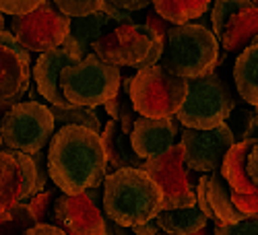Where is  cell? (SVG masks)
Returning <instances> with one entry per match:
<instances>
[{
  "label": "cell",
  "instance_id": "1",
  "mask_svg": "<svg viewBox=\"0 0 258 235\" xmlns=\"http://www.w3.org/2000/svg\"><path fill=\"white\" fill-rule=\"evenodd\" d=\"M48 178L67 196L101 188L105 180V151L97 132L81 126H62L52 134L46 151Z\"/></svg>",
  "mask_w": 258,
  "mask_h": 235
},
{
  "label": "cell",
  "instance_id": "2",
  "mask_svg": "<svg viewBox=\"0 0 258 235\" xmlns=\"http://www.w3.org/2000/svg\"><path fill=\"white\" fill-rule=\"evenodd\" d=\"M161 202L157 184L143 169H118L103 180V217L124 229L153 221L161 212Z\"/></svg>",
  "mask_w": 258,
  "mask_h": 235
},
{
  "label": "cell",
  "instance_id": "3",
  "mask_svg": "<svg viewBox=\"0 0 258 235\" xmlns=\"http://www.w3.org/2000/svg\"><path fill=\"white\" fill-rule=\"evenodd\" d=\"M157 64L165 72L186 81L213 74L221 64L219 41L203 25H176L167 31Z\"/></svg>",
  "mask_w": 258,
  "mask_h": 235
},
{
  "label": "cell",
  "instance_id": "4",
  "mask_svg": "<svg viewBox=\"0 0 258 235\" xmlns=\"http://www.w3.org/2000/svg\"><path fill=\"white\" fill-rule=\"evenodd\" d=\"M161 39L145 25L124 23L91 44V54L116 68H149L161 58Z\"/></svg>",
  "mask_w": 258,
  "mask_h": 235
},
{
  "label": "cell",
  "instance_id": "5",
  "mask_svg": "<svg viewBox=\"0 0 258 235\" xmlns=\"http://www.w3.org/2000/svg\"><path fill=\"white\" fill-rule=\"evenodd\" d=\"M188 81L165 72L159 64L137 70L128 83V99L141 118H174L186 99Z\"/></svg>",
  "mask_w": 258,
  "mask_h": 235
},
{
  "label": "cell",
  "instance_id": "6",
  "mask_svg": "<svg viewBox=\"0 0 258 235\" xmlns=\"http://www.w3.org/2000/svg\"><path fill=\"white\" fill-rule=\"evenodd\" d=\"M122 72L116 66L87 54L81 62L67 66L60 72V91L71 105L99 108L120 93Z\"/></svg>",
  "mask_w": 258,
  "mask_h": 235
},
{
  "label": "cell",
  "instance_id": "7",
  "mask_svg": "<svg viewBox=\"0 0 258 235\" xmlns=\"http://www.w3.org/2000/svg\"><path fill=\"white\" fill-rule=\"evenodd\" d=\"M235 110L233 97L217 74H207L188 81L186 99L180 105L176 120L190 130H211L227 122Z\"/></svg>",
  "mask_w": 258,
  "mask_h": 235
},
{
  "label": "cell",
  "instance_id": "8",
  "mask_svg": "<svg viewBox=\"0 0 258 235\" xmlns=\"http://www.w3.org/2000/svg\"><path fill=\"white\" fill-rule=\"evenodd\" d=\"M54 132L56 126L50 108L39 101H21L0 120L3 144L25 155L46 148Z\"/></svg>",
  "mask_w": 258,
  "mask_h": 235
},
{
  "label": "cell",
  "instance_id": "9",
  "mask_svg": "<svg viewBox=\"0 0 258 235\" xmlns=\"http://www.w3.org/2000/svg\"><path fill=\"white\" fill-rule=\"evenodd\" d=\"M143 172L151 178L161 196V210H176V208H190L197 204V182L201 174H195L186 167L182 157V146L174 144L167 153L143 161Z\"/></svg>",
  "mask_w": 258,
  "mask_h": 235
},
{
  "label": "cell",
  "instance_id": "10",
  "mask_svg": "<svg viewBox=\"0 0 258 235\" xmlns=\"http://www.w3.org/2000/svg\"><path fill=\"white\" fill-rule=\"evenodd\" d=\"M71 19L62 15L52 0H46L33 13L23 17H11V33L25 52L46 54L62 48L69 35Z\"/></svg>",
  "mask_w": 258,
  "mask_h": 235
},
{
  "label": "cell",
  "instance_id": "11",
  "mask_svg": "<svg viewBox=\"0 0 258 235\" xmlns=\"http://www.w3.org/2000/svg\"><path fill=\"white\" fill-rule=\"evenodd\" d=\"M211 33L227 52H240L258 35V7L250 0H215Z\"/></svg>",
  "mask_w": 258,
  "mask_h": 235
},
{
  "label": "cell",
  "instance_id": "12",
  "mask_svg": "<svg viewBox=\"0 0 258 235\" xmlns=\"http://www.w3.org/2000/svg\"><path fill=\"white\" fill-rule=\"evenodd\" d=\"M235 144L229 126L223 122L211 130H190L180 128V146L182 157L188 169L195 174L219 172L225 153Z\"/></svg>",
  "mask_w": 258,
  "mask_h": 235
},
{
  "label": "cell",
  "instance_id": "13",
  "mask_svg": "<svg viewBox=\"0 0 258 235\" xmlns=\"http://www.w3.org/2000/svg\"><path fill=\"white\" fill-rule=\"evenodd\" d=\"M256 144H258L256 138L235 142L225 153L219 167V176L229 188L231 202L244 217H256L258 212V186L250 180L246 172V157L250 153V148Z\"/></svg>",
  "mask_w": 258,
  "mask_h": 235
},
{
  "label": "cell",
  "instance_id": "14",
  "mask_svg": "<svg viewBox=\"0 0 258 235\" xmlns=\"http://www.w3.org/2000/svg\"><path fill=\"white\" fill-rule=\"evenodd\" d=\"M54 227L64 235H103L105 217L85 194H58L54 202Z\"/></svg>",
  "mask_w": 258,
  "mask_h": 235
},
{
  "label": "cell",
  "instance_id": "15",
  "mask_svg": "<svg viewBox=\"0 0 258 235\" xmlns=\"http://www.w3.org/2000/svg\"><path fill=\"white\" fill-rule=\"evenodd\" d=\"M180 134V124L174 118H163V120H151V118H137L133 132L128 134L133 153L147 161L155 159L163 153H167L171 146L176 144V136Z\"/></svg>",
  "mask_w": 258,
  "mask_h": 235
},
{
  "label": "cell",
  "instance_id": "16",
  "mask_svg": "<svg viewBox=\"0 0 258 235\" xmlns=\"http://www.w3.org/2000/svg\"><path fill=\"white\" fill-rule=\"evenodd\" d=\"M195 192H197V206L207 217V221H213L215 225H229V223H238L246 219L233 206L229 188L225 186L219 172L201 174Z\"/></svg>",
  "mask_w": 258,
  "mask_h": 235
},
{
  "label": "cell",
  "instance_id": "17",
  "mask_svg": "<svg viewBox=\"0 0 258 235\" xmlns=\"http://www.w3.org/2000/svg\"><path fill=\"white\" fill-rule=\"evenodd\" d=\"M77 62L79 60L64 48H56L52 52L39 54V58L35 60V66L31 70V79H35V91L52 108H69L71 105L60 91V72Z\"/></svg>",
  "mask_w": 258,
  "mask_h": 235
},
{
  "label": "cell",
  "instance_id": "18",
  "mask_svg": "<svg viewBox=\"0 0 258 235\" xmlns=\"http://www.w3.org/2000/svg\"><path fill=\"white\" fill-rule=\"evenodd\" d=\"M110 23H114V21L103 11H97V13L87 15V17L71 19L69 35H67V39H64L62 48L67 52H71L81 62L87 54H91L93 41H97L101 35H105V27Z\"/></svg>",
  "mask_w": 258,
  "mask_h": 235
},
{
  "label": "cell",
  "instance_id": "19",
  "mask_svg": "<svg viewBox=\"0 0 258 235\" xmlns=\"http://www.w3.org/2000/svg\"><path fill=\"white\" fill-rule=\"evenodd\" d=\"M99 138L105 151V176L118 172V169H141L143 167V159H139L133 153L128 136L122 134L120 126L114 120H110L105 124V128H101Z\"/></svg>",
  "mask_w": 258,
  "mask_h": 235
},
{
  "label": "cell",
  "instance_id": "20",
  "mask_svg": "<svg viewBox=\"0 0 258 235\" xmlns=\"http://www.w3.org/2000/svg\"><path fill=\"white\" fill-rule=\"evenodd\" d=\"M31 85V64L11 48L0 46V101L25 95Z\"/></svg>",
  "mask_w": 258,
  "mask_h": 235
},
{
  "label": "cell",
  "instance_id": "21",
  "mask_svg": "<svg viewBox=\"0 0 258 235\" xmlns=\"http://www.w3.org/2000/svg\"><path fill=\"white\" fill-rule=\"evenodd\" d=\"M256 76H258V41H250V46L242 50L233 64V81L235 89L240 97L250 103L252 108L258 105V87H256Z\"/></svg>",
  "mask_w": 258,
  "mask_h": 235
},
{
  "label": "cell",
  "instance_id": "22",
  "mask_svg": "<svg viewBox=\"0 0 258 235\" xmlns=\"http://www.w3.org/2000/svg\"><path fill=\"white\" fill-rule=\"evenodd\" d=\"M161 233L165 235H197L207 227V217L199 210V206L161 210L153 219Z\"/></svg>",
  "mask_w": 258,
  "mask_h": 235
},
{
  "label": "cell",
  "instance_id": "23",
  "mask_svg": "<svg viewBox=\"0 0 258 235\" xmlns=\"http://www.w3.org/2000/svg\"><path fill=\"white\" fill-rule=\"evenodd\" d=\"M151 5L157 17L176 27L201 19L209 11L211 0H151Z\"/></svg>",
  "mask_w": 258,
  "mask_h": 235
},
{
  "label": "cell",
  "instance_id": "24",
  "mask_svg": "<svg viewBox=\"0 0 258 235\" xmlns=\"http://www.w3.org/2000/svg\"><path fill=\"white\" fill-rule=\"evenodd\" d=\"M21 188L23 182L17 163L5 151H0V215L21 202Z\"/></svg>",
  "mask_w": 258,
  "mask_h": 235
},
{
  "label": "cell",
  "instance_id": "25",
  "mask_svg": "<svg viewBox=\"0 0 258 235\" xmlns=\"http://www.w3.org/2000/svg\"><path fill=\"white\" fill-rule=\"evenodd\" d=\"M48 108L54 118L56 130L62 126H81V128H89L91 132L101 134V122L95 110L79 108V105H69V108H52V105H48Z\"/></svg>",
  "mask_w": 258,
  "mask_h": 235
},
{
  "label": "cell",
  "instance_id": "26",
  "mask_svg": "<svg viewBox=\"0 0 258 235\" xmlns=\"http://www.w3.org/2000/svg\"><path fill=\"white\" fill-rule=\"evenodd\" d=\"M35 225L25 202H19L0 215V235H23Z\"/></svg>",
  "mask_w": 258,
  "mask_h": 235
},
{
  "label": "cell",
  "instance_id": "27",
  "mask_svg": "<svg viewBox=\"0 0 258 235\" xmlns=\"http://www.w3.org/2000/svg\"><path fill=\"white\" fill-rule=\"evenodd\" d=\"M3 151L17 163L19 172H21V182H23V188H21V202H27L31 196H35V184H37V167L31 155L19 153V151H11V148H3Z\"/></svg>",
  "mask_w": 258,
  "mask_h": 235
},
{
  "label": "cell",
  "instance_id": "28",
  "mask_svg": "<svg viewBox=\"0 0 258 235\" xmlns=\"http://www.w3.org/2000/svg\"><path fill=\"white\" fill-rule=\"evenodd\" d=\"M58 194H60V190L54 186L52 190L39 192V194L31 196L25 202L35 225H54V202H56Z\"/></svg>",
  "mask_w": 258,
  "mask_h": 235
},
{
  "label": "cell",
  "instance_id": "29",
  "mask_svg": "<svg viewBox=\"0 0 258 235\" xmlns=\"http://www.w3.org/2000/svg\"><path fill=\"white\" fill-rule=\"evenodd\" d=\"M235 138V142L256 138V108L252 110H233L225 122Z\"/></svg>",
  "mask_w": 258,
  "mask_h": 235
},
{
  "label": "cell",
  "instance_id": "30",
  "mask_svg": "<svg viewBox=\"0 0 258 235\" xmlns=\"http://www.w3.org/2000/svg\"><path fill=\"white\" fill-rule=\"evenodd\" d=\"M52 3L62 15H67L69 19H77L101 11L105 0H52Z\"/></svg>",
  "mask_w": 258,
  "mask_h": 235
},
{
  "label": "cell",
  "instance_id": "31",
  "mask_svg": "<svg viewBox=\"0 0 258 235\" xmlns=\"http://www.w3.org/2000/svg\"><path fill=\"white\" fill-rule=\"evenodd\" d=\"M213 235H258V219L256 217H246L238 223L215 225Z\"/></svg>",
  "mask_w": 258,
  "mask_h": 235
},
{
  "label": "cell",
  "instance_id": "32",
  "mask_svg": "<svg viewBox=\"0 0 258 235\" xmlns=\"http://www.w3.org/2000/svg\"><path fill=\"white\" fill-rule=\"evenodd\" d=\"M46 0H0V13L9 17H23L33 13Z\"/></svg>",
  "mask_w": 258,
  "mask_h": 235
},
{
  "label": "cell",
  "instance_id": "33",
  "mask_svg": "<svg viewBox=\"0 0 258 235\" xmlns=\"http://www.w3.org/2000/svg\"><path fill=\"white\" fill-rule=\"evenodd\" d=\"M145 27L151 29V31L161 39V44H163L165 37H167V31L174 27V25H169L167 21H163L161 17H157L153 11H149V13H147V19H145Z\"/></svg>",
  "mask_w": 258,
  "mask_h": 235
},
{
  "label": "cell",
  "instance_id": "34",
  "mask_svg": "<svg viewBox=\"0 0 258 235\" xmlns=\"http://www.w3.org/2000/svg\"><path fill=\"white\" fill-rule=\"evenodd\" d=\"M110 5L122 9V11H128V13H137V11H143L151 5V0H107Z\"/></svg>",
  "mask_w": 258,
  "mask_h": 235
},
{
  "label": "cell",
  "instance_id": "35",
  "mask_svg": "<svg viewBox=\"0 0 258 235\" xmlns=\"http://www.w3.org/2000/svg\"><path fill=\"white\" fill-rule=\"evenodd\" d=\"M246 172H248L250 180L258 186V144L250 148V153L246 157Z\"/></svg>",
  "mask_w": 258,
  "mask_h": 235
},
{
  "label": "cell",
  "instance_id": "36",
  "mask_svg": "<svg viewBox=\"0 0 258 235\" xmlns=\"http://www.w3.org/2000/svg\"><path fill=\"white\" fill-rule=\"evenodd\" d=\"M23 235H64V233L54 225H33Z\"/></svg>",
  "mask_w": 258,
  "mask_h": 235
},
{
  "label": "cell",
  "instance_id": "37",
  "mask_svg": "<svg viewBox=\"0 0 258 235\" xmlns=\"http://www.w3.org/2000/svg\"><path fill=\"white\" fill-rule=\"evenodd\" d=\"M135 235H159V227L155 225V221H147L143 225H137L131 229Z\"/></svg>",
  "mask_w": 258,
  "mask_h": 235
},
{
  "label": "cell",
  "instance_id": "38",
  "mask_svg": "<svg viewBox=\"0 0 258 235\" xmlns=\"http://www.w3.org/2000/svg\"><path fill=\"white\" fill-rule=\"evenodd\" d=\"M21 99H23V95H15V97H11V99H3L0 101V120H3L17 103H21Z\"/></svg>",
  "mask_w": 258,
  "mask_h": 235
},
{
  "label": "cell",
  "instance_id": "39",
  "mask_svg": "<svg viewBox=\"0 0 258 235\" xmlns=\"http://www.w3.org/2000/svg\"><path fill=\"white\" fill-rule=\"evenodd\" d=\"M103 235H131V231L112 223L110 219H105V229H103Z\"/></svg>",
  "mask_w": 258,
  "mask_h": 235
},
{
  "label": "cell",
  "instance_id": "40",
  "mask_svg": "<svg viewBox=\"0 0 258 235\" xmlns=\"http://www.w3.org/2000/svg\"><path fill=\"white\" fill-rule=\"evenodd\" d=\"M83 194L91 200V204H95L97 208H101V188H89V190H85Z\"/></svg>",
  "mask_w": 258,
  "mask_h": 235
},
{
  "label": "cell",
  "instance_id": "41",
  "mask_svg": "<svg viewBox=\"0 0 258 235\" xmlns=\"http://www.w3.org/2000/svg\"><path fill=\"white\" fill-rule=\"evenodd\" d=\"M35 95H37L35 87H31V85H29V89H27V97H29V101H35Z\"/></svg>",
  "mask_w": 258,
  "mask_h": 235
},
{
  "label": "cell",
  "instance_id": "42",
  "mask_svg": "<svg viewBox=\"0 0 258 235\" xmlns=\"http://www.w3.org/2000/svg\"><path fill=\"white\" fill-rule=\"evenodd\" d=\"M3 29H5V15L0 13V31H3Z\"/></svg>",
  "mask_w": 258,
  "mask_h": 235
},
{
  "label": "cell",
  "instance_id": "43",
  "mask_svg": "<svg viewBox=\"0 0 258 235\" xmlns=\"http://www.w3.org/2000/svg\"><path fill=\"white\" fill-rule=\"evenodd\" d=\"M0 151H3V136H0Z\"/></svg>",
  "mask_w": 258,
  "mask_h": 235
},
{
  "label": "cell",
  "instance_id": "44",
  "mask_svg": "<svg viewBox=\"0 0 258 235\" xmlns=\"http://www.w3.org/2000/svg\"><path fill=\"white\" fill-rule=\"evenodd\" d=\"M159 235H165V233H161V231H159ZM197 235H203V233H197Z\"/></svg>",
  "mask_w": 258,
  "mask_h": 235
},
{
  "label": "cell",
  "instance_id": "45",
  "mask_svg": "<svg viewBox=\"0 0 258 235\" xmlns=\"http://www.w3.org/2000/svg\"><path fill=\"white\" fill-rule=\"evenodd\" d=\"M201 233H203V235H207V233H205V231H201Z\"/></svg>",
  "mask_w": 258,
  "mask_h": 235
}]
</instances>
